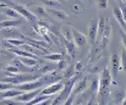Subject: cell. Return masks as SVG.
I'll return each mask as SVG.
<instances>
[{
    "instance_id": "ac0fdd59",
    "label": "cell",
    "mask_w": 126,
    "mask_h": 105,
    "mask_svg": "<svg viewBox=\"0 0 126 105\" xmlns=\"http://www.w3.org/2000/svg\"><path fill=\"white\" fill-rule=\"evenodd\" d=\"M125 98H126V92L123 90V89H118L114 93V95H113V100H114L115 104H121Z\"/></svg>"
},
{
    "instance_id": "603a6c76",
    "label": "cell",
    "mask_w": 126,
    "mask_h": 105,
    "mask_svg": "<svg viewBox=\"0 0 126 105\" xmlns=\"http://www.w3.org/2000/svg\"><path fill=\"white\" fill-rule=\"evenodd\" d=\"M51 15H54L55 17H58L59 20H64V18H66L67 17V14H65L64 11H61V10H55V9H49L48 10Z\"/></svg>"
},
{
    "instance_id": "7c38bea8",
    "label": "cell",
    "mask_w": 126,
    "mask_h": 105,
    "mask_svg": "<svg viewBox=\"0 0 126 105\" xmlns=\"http://www.w3.org/2000/svg\"><path fill=\"white\" fill-rule=\"evenodd\" d=\"M88 7V4L83 1V0H76L72 5V11L75 14H82L84 12V10Z\"/></svg>"
},
{
    "instance_id": "3957f363",
    "label": "cell",
    "mask_w": 126,
    "mask_h": 105,
    "mask_svg": "<svg viewBox=\"0 0 126 105\" xmlns=\"http://www.w3.org/2000/svg\"><path fill=\"white\" fill-rule=\"evenodd\" d=\"M45 86L43 84V82L38 78V79H34V81H30V82H25L22 84H17L15 86L14 88L15 89H18V90H22V92H30V90H34V89H38V88H44Z\"/></svg>"
},
{
    "instance_id": "2e32d148",
    "label": "cell",
    "mask_w": 126,
    "mask_h": 105,
    "mask_svg": "<svg viewBox=\"0 0 126 105\" xmlns=\"http://www.w3.org/2000/svg\"><path fill=\"white\" fill-rule=\"evenodd\" d=\"M75 65H70V66H67L64 72H63V79H65V81H69V79H71V78H74L75 77Z\"/></svg>"
},
{
    "instance_id": "9c48e42d",
    "label": "cell",
    "mask_w": 126,
    "mask_h": 105,
    "mask_svg": "<svg viewBox=\"0 0 126 105\" xmlns=\"http://www.w3.org/2000/svg\"><path fill=\"white\" fill-rule=\"evenodd\" d=\"M88 78L86 77V78H82V79H79V81H76V83H75V86H74V88H72V92H71V94L72 95H79V94H81V93H83L86 92L87 89H88Z\"/></svg>"
},
{
    "instance_id": "b9f144b4",
    "label": "cell",
    "mask_w": 126,
    "mask_h": 105,
    "mask_svg": "<svg viewBox=\"0 0 126 105\" xmlns=\"http://www.w3.org/2000/svg\"><path fill=\"white\" fill-rule=\"evenodd\" d=\"M121 1H126V0H121Z\"/></svg>"
},
{
    "instance_id": "f35d334b",
    "label": "cell",
    "mask_w": 126,
    "mask_h": 105,
    "mask_svg": "<svg viewBox=\"0 0 126 105\" xmlns=\"http://www.w3.org/2000/svg\"><path fill=\"white\" fill-rule=\"evenodd\" d=\"M120 10H121V14H123L124 21H125V23H126V6H123V7H120Z\"/></svg>"
},
{
    "instance_id": "f546056e",
    "label": "cell",
    "mask_w": 126,
    "mask_h": 105,
    "mask_svg": "<svg viewBox=\"0 0 126 105\" xmlns=\"http://www.w3.org/2000/svg\"><path fill=\"white\" fill-rule=\"evenodd\" d=\"M5 70H6L7 73H10V75H17V73H20L18 69H17L16 66H12V65H7Z\"/></svg>"
},
{
    "instance_id": "836d02e7",
    "label": "cell",
    "mask_w": 126,
    "mask_h": 105,
    "mask_svg": "<svg viewBox=\"0 0 126 105\" xmlns=\"http://www.w3.org/2000/svg\"><path fill=\"white\" fill-rule=\"evenodd\" d=\"M51 71H55V67L54 66H50V65H48V66H44L41 69V72H45V73H49V72H51Z\"/></svg>"
},
{
    "instance_id": "ffe728a7",
    "label": "cell",
    "mask_w": 126,
    "mask_h": 105,
    "mask_svg": "<svg viewBox=\"0 0 126 105\" xmlns=\"http://www.w3.org/2000/svg\"><path fill=\"white\" fill-rule=\"evenodd\" d=\"M14 62H15V66L18 69V71H20V72H32V71L34 70L33 67H27L26 65H23V64H22V62H21L18 59H17V60H14Z\"/></svg>"
},
{
    "instance_id": "e0dca14e",
    "label": "cell",
    "mask_w": 126,
    "mask_h": 105,
    "mask_svg": "<svg viewBox=\"0 0 126 105\" xmlns=\"http://www.w3.org/2000/svg\"><path fill=\"white\" fill-rule=\"evenodd\" d=\"M48 9H55V10H61L63 5L58 0H41Z\"/></svg>"
},
{
    "instance_id": "cb8c5ba5",
    "label": "cell",
    "mask_w": 126,
    "mask_h": 105,
    "mask_svg": "<svg viewBox=\"0 0 126 105\" xmlns=\"http://www.w3.org/2000/svg\"><path fill=\"white\" fill-rule=\"evenodd\" d=\"M44 59H47V60H50V61H54V62H58V61L63 60V59H64V56H63L61 54H59V53H54V54L45 55V56H44Z\"/></svg>"
},
{
    "instance_id": "5bb4252c",
    "label": "cell",
    "mask_w": 126,
    "mask_h": 105,
    "mask_svg": "<svg viewBox=\"0 0 126 105\" xmlns=\"http://www.w3.org/2000/svg\"><path fill=\"white\" fill-rule=\"evenodd\" d=\"M21 20H4L0 22V28L5 30V28H15L18 25H21Z\"/></svg>"
},
{
    "instance_id": "ab89813d",
    "label": "cell",
    "mask_w": 126,
    "mask_h": 105,
    "mask_svg": "<svg viewBox=\"0 0 126 105\" xmlns=\"http://www.w3.org/2000/svg\"><path fill=\"white\" fill-rule=\"evenodd\" d=\"M4 20H5V17H2V15L0 14V22H1V21H4Z\"/></svg>"
},
{
    "instance_id": "7402d4cb",
    "label": "cell",
    "mask_w": 126,
    "mask_h": 105,
    "mask_svg": "<svg viewBox=\"0 0 126 105\" xmlns=\"http://www.w3.org/2000/svg\"><path fill=\"white\" fill-rule=\"evenodd\" d=\"M87 90L89 92L91 95H97V94H98V79H97V78H94V79L92 81V83H91V86L88 87Z\"/></svg>"
},
{
    "instance_id": "9a60e30c",
    "label": "cell",
    "mask_w": 126,
    "mask_h": 105,
    "mask_svg": "<svg viewBox=\"0 0 126 105\" xmlns=\"http://www.w3.org/2000/svg\"><path fill=\"white\" fill-rule=\"evenodd\" d=\"M113 14H114L115 20H116V21H118V23L120 25V27H121L123 30H125L126 31V23H125V21H124V17H123V14H121L120 7H115Z\"/></svg>"
},
{
    "instance_id": "d4e9b609",
    "label": "cell",
    "mask_w": 126,
    "mask_h": 105,
    "mask_svg": "<svg viewBox=\"0 0 126 105\" xmlns=\"http://www.w3.org/2000/svg\"><path fill=\"white\" fill-rule=\"evenodd\" d=\"M120 70L126 72V50L123 48L120 54Z\"/></svg>"
},
{
    "instance_id": "5b68a950",
    "label": "cell",
    "mask_w": 126,
    "mask_h": 105,
    "mask_svg": "<svg viewBox=\"0 0 126 105\" xmlns=\"http://www.w3.org/2000/svg\"><path fill=\"white\" fill-rule=\"evenodd\" d=\"M63 88H64V83H63V81H60V82H56V83H53L50 86L44 87L41 92V94L47 95V97H53V95L58 94Z\"/></svg>"
},
{
    "instance_id": "d6a6232c",
    "label": "cell",
    "mask_w": 126,
    "mask_h": 105,
    "mask_svg": "<svg viewBox=\"0 0 126 105\" xmlns=\"http://www.w3.org/2000/svg\"><path fill=\"white\" fill-rule=\"evenodd\" d=\"M99 9H107L108 7V0H98L97 2Z\"/></svg>"
},
{
    "instance_id": "8d00e7d4",
    "label": "cell",
    "mask_w": 126,
    "mask_h": 105,
    "mask_svg": "<svg viewBox=\"0 0 126 105\" xmlns=\"http://www.w3.org/2000/svg\"><path fill=\"white\" fill-rule=\"evenodd\" d=\"M82 69H83V64H82V62H77V64L75 65V72H76V73H80V72L82 71Z\"/></svg>"
},
{
    "instance_id": "7bdbcfd3",
    "label": "cell",
    "mask_w": 126,
    "mask_h": 105,
    "mask_svg": "<svg viewBox=\"0 0 126 105\" xmlns=\"http://www.w3.org/2000/svg\"><path fill=\"white\" fill-rule=\"evenodd\" d=\"M97 105H99V104H97Z\"/></svg>"
},
{
    "instance_id": "d6986e66",
    "label": "cell",
    "mask_w": 126,
    "mask_h": 105,
    "mask_svg": "<svg viewBox=\"0 0 126 105\" xmlns=\"http://www.w3.org/2000/svg\"><path fill=\"white\" fill-rule=\"evenodd\" d=\"M23 65H26L27 67H34V66H37V62L39 61V59H33V58H20L18 59Z\"/></svg>"
},
{
    "instance_id": "8992f818",
    "label": "cell",
    "mask_w": 126,
    "mask_h": 105,
    "mask_svg": "<svg viewBox=\"0 0 126 105\" xmlns=\"http://www.w3.org/2000/svg\"><path fill=\"white\" fill-rule=\"evenodd\" d=\"M70 30H71L72 42H74L75 46H77V48H82V46H84V45L87 44V37H86L82 32H80V31L75 30L74 27H71Z\"/></svg>"
},
{
    "instance_id": "83f0119b",
    "label": "cell",
    "mask_w": 126,
    "mask_h": 105,
    "mask_svg": "<svg viewBox=\"0 0 126 105\" xmlns=\"http://www.w3.org/2000/svg\"><path fill=\"white\" fill-rule=\"evenodd\" d=\"M34 16H37V17H45V16H47V10H45V7L37 6L36 10H34Z\"/></svg>"
},
{
    "instance_id": "f1b7e54d",
    "label": "cell",
    "mask_w": 126,
    "mask_h": 105,
    "mask_svg": "<svg viewBox=\"0 0 126 105\" xmlns=\"http://www.w3.org/2000/svg\"><path fill=\"white\" fill-rule=\"evenodd\" d=\"M15 86L11 84V83H7V82H0V92H5V90H9V89H12Z\"/></svg>"
},
{
    "instance_id": "4fadbf2b",
    "label": "cell",
    "mask_w": 126,
    "mask_h": 105,
    "mask_svg": "<svg viewBox=\"0 0 126 105\" xmlns=\"http://www.w3.org/2000/svg\"><path fill=\"white\" fill-rule=\"evenodd\" d=\"M89 98H91V94H89L88 90H86V92L77 95V98L74 100V104L72 105H86Z\"/></svg>"
},
{
    "instance_id": "1f68e13d",
    "label": "cell",
    "mask_w": 126,
    "mask_h": 105,
    "mask_svg": "<svg viewBox=\"0 0 126 105\" xmlns=\"http://www.w3.org/2000/svg\"><path fill=\"white\" fill-rule=\"evenodd\" d=\"M98 104V99H97V95H91V98L88 99L87 104L86 105H97Z\"/></svg>"
},
{
    "instance_id": "44dd1931",
    "label": "cell",
    "mask_w": 126,
    "mask_h": 105,
    "mask_svg": "<svg viewBox=\"0 0 126 105\" xmlns=\"http://www.w3.org/2000/svg\"><path fill=\"white\" fill-rule=\"evenodd\" d=\"M6 44L11 45V46H21L23 44H26L25 39H15V38H9L6 39Z\"/></svg>"
},
{
    "instance_id": "484cf974",
    "label": "cell",
    "mask_w": 126,
    "mask_h": 105,
    "mask_svg": "<svg viewBox=\"0 0 126 105\" xmlns=\"http://www.w3.org/2000/svg\"><path fill=\"white\" fill-rule=\"evenodd\" d=\"M5 14H6V16H9V17H11V18H15V20H18V18L21 17V16H20V14H18L17 11H15L12 7L6 9Z\"/></svg>"
},
{
    "instance_id": "6da1fadb",
    "label": "cell",
    "mask_w": 126,
    "mask_h": 105,
    "mask_svg": "<svg viewBox=\"0 0 126 105\" xmlns=\"http://www.w3.org/2000/svg\"><path fill=\"white\" fill-rule=\"evenodd\" d=\"M113 82V77L109 67H105L100 72V76L98 78V94L97 99L98 100H104V97H108L110 93V86Z\"/></svg>"
},
{
    "instance_id": "74e56055",
    "label": "cell",
    "mask_w": 126,
    "mask_h": 105,
    "mask_svg": "<svg viewBox=\"0 0 126 105\" xmlns=\"http://www.w3.org/2000/svg\"><path fill=\"white\" fill-rule=\"evenodd\" d=\"M120 37H121V43H123V48L126 50V33L121 32L120 33Z\"/></svg>"
},
{
    "instance_id": "d590c367",
    "label": "cell",
    "mask_w": 126,
    "mask_h": 105,
    "mask_svg": "<svg viewBox=\"0 0 126 105\" xmlns=\"http://www.w3.org/2000/svg\"><path fill=\"white\" fill-rule=\"evenodd\" d=\"M51 102H53V97H49L45 100H43V102H41V103H38L36 105H51Z\"/></svg>"
},
{
    "instance_id": "52a82bcc",
    "label": "cell",
    "mask_w": 126,
    "mask_h": 105,
    "mask_svg": "<svg viewBox=\"0 0 126 105\" xmlns=\"http://www.w3.org/2000/svg\"><path fill=\"white\" fill-rule=\"evenodd\" d=\"M11 6H12V9H14L15 11H17V12L20 14V16L26 17V18H27L28 21H31V22H37V18H36L34 14H33V12H31L30 10H27L25 6L18 5V4H12Z\"/></svg>"
},
{
    "instance_id": "277c9868",
    "label": "cell",
    "mask_w": 126,
    "mask_h": 105,
    "mask_svg": "<svg viewBox=\"0 0 126 105\" xmlns=\"http://www.w3.org/2000/svg\"><path fill=\"white\" fill-rule=\"evenodd\" d=\"M43 88H38V89H34V90H30V92H23L21 95H17L16 98H14L15 102L17 103H28L31 102L32 99H34L38 94H41Z\"/></svg>"
},
{
    "instance_id": "7a4b0ae2",
    "label": "cell",
    "mask_w": 126,
    "mask_h": 105,
    "mask_svg": "<svg viewBox=\"0 0 126 105\" xmlns=\"http://www.w3.org/2000/svg\"><path fill=\"white\" fill-rule=\"evenodd\" d=\"M38 78H39V76H31V75H26V73H17V75L9 76L7 78H5L4 82H7V83H11L14 86H17V84H22L25 82L38 79Z\"/></svg>"
},
{
    "instance_id": "4316f807",
    "label": "cell",
    "mask_w": 126,
    "mask_h": 105,
    "mask_svg": "<svg viewBox=\"0 0 126 105\" xmlns=\"http://www.w3.org/2000/svg\"><path fill=\"white\" fill-rule=\"evenodd\" d=\"M65 46H66V50H67L69 55L72 58L75 55V44H74V42H65Z\"/></svg>"
},
{
    "instance_id": "ba28073f",
    "label": "cell",
    "mask_w": 126,
    "mask_h": 105,
    "mask_svg": "<svg viewBox=\"0 0 126 105\" xmlns=\"http://www.w3.org/2000/svg\"><path fill=\"white\" fill-rule=\"evenodd\" d=\"M109 70L111 73V77L115 78L118 72L120 71V55H118L116 53L111 54L110 56V62H109Z\"/></svg>"
},
{
    "instance_id": "e575fe53",
    "label": "cell",
    "mask_w": 126,
    "mask_h": 105,
    "mask_svg": "<svg viewBox=\"0 0 126 105\" xmlns=\"http://www.w3.org/2000/svg\"><path fill=\"white\" fill-rule=\"evenodd\" d=\"M74 100H75V95L70 94V97L65 100V103H64L63 105H72V104H74Z\"/></svg>"
},
{
    "instance_id": "60d3db41",
    "label": "cell",
    "mask_w": 126,
    "mask_h": 105,
    "mask_svg": "<svg viewBox=\"0 0 126 105\" xmlns=\"http://www.w3.org/2000/svg\"><path fill=\"white\" fill-rule=\"evenodd\" d=\"M120 105H126V98H125V99H124V102H123V103H121V104H120Z\"/></svg>"
},
{
    "instance_id": "4dcf8cb0",
    "label": "cell",
    "mask_w": 126,
    "mask_h": 105,
    "mask_svg": "<svg viewBox=\"0 0 126 105\" xmlns=\"http://www.w3.org/2000/svg\"><path fill=\"white\" fill-rule=\"evenodd\" d=\"M56 66H58V70L60 71H64L66 67H67V62H66V60L65 59H63V60H60V61H58V64H56Z\"/></svg>"
},
{
    "instance_id": "8fae6325",
    "label": "cell",
    "mask_w": 126,
    "mask_h": 105,
    "mask_svg": "<svg viewBox=\"0 0 126 105\" xmlns=\"http://www.w3.org/2000/svg\"><path fill=\"white\" fill-rule=\"evenodd\" d=\"M110 37H111V26L107 25V27H105L103 34L100 37V40H99L102 49H105V48L108 46V44H109V42H110Z\"/></svg>"
},
{
    "instance_id": "30bf717a",
    "label": "cell",
    "mask_w": 126,
    "mask_h": 105,
    "mask_svg": "<svg viewBox=\"0 0 126 105\" xmlns=\"http://www.w3.org/2000/svg\"><path fill=\"white\" fill-rule=\"evenodd\" d=\"M97 28H98V21H92L89 27H88V34H87V38L89 39L91 44L94 45L95 44V40H97Z\"/></svg>"
}]
</instances>
